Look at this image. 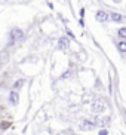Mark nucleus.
I'll return each mask as SVG.
<instances>
[{
    "label": "nucleus",
    "mask_w": 126,
    "mask_h": 135,
    "mask_svg": "<svg viewBox=\"0 0 126 135\" xmlns=\"http://www.w3.org/2000/svg\"><path fill=\"white\" fill-rule=\"evenodd\" d=\"M24 37H25V34H24L22 30L15 28V30H12V31L9 33V45H11V46H13V45L20 43L21 40H24Z\"/></svg>",
    "instance_id": "f257e3e1"
},
{
    "label": "nucleus",
    "mask_w": 126,
    "mask_h": 135,
    "mask_svg": "<svg viewBox=\"0 0 126 135\" xmlns=\"http://www.w3.org/2000/svg\"><path fill=\"white\" fill-rule=\"evenodd\" d=\"M8 103L9 104H12V105H15L16 103H18V99H20V94L16 91H9L8 92Z\"/></svg>",
    "instance_id": "f03ea898"
},
{
    "label": "nucleus",
    "mask_w": 126,
    "mask_h": 135,
    "mask_svg": "<svg viewBox=\"0 0 126 135\" xmlns=\"http://www.w3.org/2000/svg\"><path fill=\"white\" fill-rule=\"evenodd\" d=\"M108 20L114 21V22H123L125 21V16L119 12H110L108 13Z\"/></svg>",
    "instance_id": "7ed1b4c3"
},
{
    "label": "nucleus",
    "mask_w": 126,
    "mask_h": 135,
    "mask_svg": "<svg viewBox=\"0 0 126 135\" xmlns=\"http://www.w3.org/2000/svg\"><path fill=\"white\" fill-rule=\"evenodd\" d=\"M71 40L67 39V37H61V39L58 40V48L62 49V51H68V45H70Z\"/></svg>",
    "instance_id": "20e7f679"
},
{
    "label": "nucleus",
    "mask_w": 126,
    "mask_h": 135,
    "mask_svg": "<svg viewBox=\"0 0 126 135\" xmlns=\"http://www.w3.org/2000/svg\"><path fill=\"white\" fill-rule=\"evenodd\" d=\"M94 128H95L94 120H83L82 125H80V129H82V131H91Z\"/></svg>",
    "instance_id": "39448f33"
},
{
    "label": "nucleus",
    "mask_w": 126,
    "mask_h": 135,
    "mask_svg": "<svg viewBox=\"0 0 126 135\" xmlns=\"http://www.w3.org/2000/svg\"><path fill=\"white\" fill-rule=\"evenodd\" d=\"M96 20H98L99 22H107V21H108V12L99 9L98 12H96Z\"/></svg>",
    "instance_id": "423d86ee"
},
{
    "label": "nucleus",
    "mask_w": 126,
    "mask_h": 135,
    "mask_svg": "<svg viewBox=\"0 0 126 135\" xmlns=\"http://www.w3.org/2000/svg\"><path fill=\"white\" fill-rule=\"evenodd\" d=\"M116 45H117L119 52H120V54H125V52H126V40H119Z\"/></svg>",
    "instance_id": "0eeeda50"
},
{
    "label": "nucleus",
    "mask_w": 126,
    "mask_h": 135,
    "mask_svg": "<svg viewBox=\"0 0 126 135\" xmlns=\"http://www.w3.org/2000/svg\"><path fill=\"white\" fill-rule=\"evenodd\" d=\"M24 82H25L24 79H16L15 83H13V89H12V91H16V92H18V89H21V88H22Z\"/></svg>",
    "instance_id": "6e6552de"
},
{
    "label": "nucleus",
    "mask_w": 126,
    "mask_h": 135,
    "mask_svg": "<svg viewBox=\"0 0 126 135\" xmlns=\"http://www.w3.org/2000/svg\"><path fill=\"white\" fill-rule=\"evenodd\" d=\"M117 36L120 37V40H126V28H120L117 33Z\"/></svg>",
    "instance_id": "1a4fd4ad"
},
{
    "label": "nucleus",
    "mask_w": 126,
    "mask_h": 135,
    "mask_svg": "<svg viewBox=\"0 0 126 135\" xmlns=\"http://www.w3.org/2000/svg\"><path fill=\"white\" fill-rule=\"evenodd\" d=\"M107 134H108V132H107L105 129H101V131H99V134H98V135H107Z\"/></svg>",
    "instance_id": "9d476101"
}]
</instances>
